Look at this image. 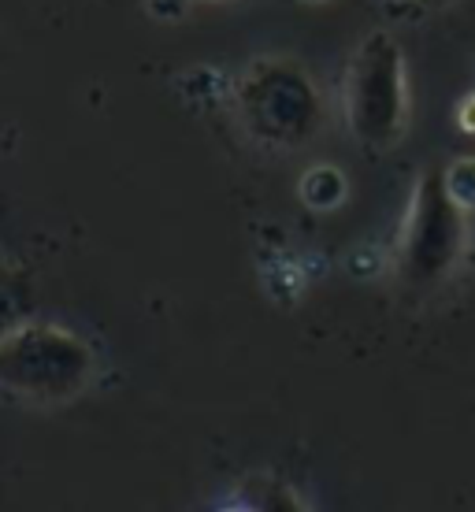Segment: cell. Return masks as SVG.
Segmentation results:
<instances>
[{
	"label": "cell",
	"mask_w": 475,
	"mask_h": 512,
	"mask_svg": "<svg viewBox=\"0 0 475 512\" xmlns=\"http://www.w3.org/2000/svg\"><path fill=\"white\" fill-rule=\"evenodd\" d=\"M93 375V349L52 323L26 320L0 342V390L30 401H67Z\"/></svg>",
	"instance_id": "cell-1"
},
{
	"label": "cell",
	"mask_w": 475,
	"mask_h": 512,
	"mask_svg": "<svg viewBox=\"0 0 475 512\" xmlns=\"http://www.w3.org/2000/svg\"><path fill=\"white\" fill-rule=\"evenodd\" d=\"M464 249V205L453 197L450 182L442 171H427L416 197H412V216L405 227L401 245V279L412 290L435 286L446 271L457 264Z\"/></svg>",
	"instance_id": "cell-2"
},
{
	"label": "cell",
	"mask_w": 475,
	"mask_h": 512,
	"mask_svg": "<svg viewBox=\"0 0 475 512\" xmlns=\"http://www.w3.org/2000/svg\"><path fill=\"white\" fill-rule=\"evenodd\" d=\"M349 127L364 145H390L405 123V64L394 38L372 34L353 56L346 82Z\"/></svg>",
	"instance_id": "cell-3"
},
{
	"label": "cell",
	"mask_w": 475,
	"mask_h": 512,
	"mask_svg": "<svg viewBox=\"0 0 475 512\" xmlns=\"http://www.w3.org/2000/svg\"><path fill=\"white\" fill-rule=\"evenodd\" d=\"M238 112L264 145H301L320 123V97L305 71L260 64L242 78Z\"/></svg>",
	"instance_id": "cell-4"
},
{
	"label": "cell",
	"mask_w": 475,
	"mask_h": 512,
	"mask_svg": "<svg viewBox=\"0 0 475 512\" xmlns=\"http://www.w3.org/2000/svg\"><path fill=\"white\" fill-rule=\"evenodd\" d=\"M26 320H34V290L19 271L0 268V342Z\"/></svg>",
	"instance_id": "cell-5"
},
{
	"label": "cell",
	"mask_w": 475,
	"mask_h": 512,
	"mask_svg": "<svg viewBox=\"0 0 475 512\" xmlns=\"http://www.w3.org/2000/svg\"><path fill=\"white\" fill-rule=\"evenodd\" d=\"M394 4H427V0H394Z\"/></svg>",
	"instance_id": "cell-6"
}]
</instances>
